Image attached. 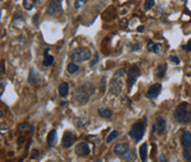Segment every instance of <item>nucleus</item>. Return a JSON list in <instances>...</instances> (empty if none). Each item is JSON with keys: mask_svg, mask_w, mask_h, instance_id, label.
Segmentation results:
<instances>
[{"mask_svg": "<svg viewBox=\"0 0 191 162\" xmlns=\"http://www.w3.org/2000/svg\"><path fill=\"white\" fill-rule=\"evenodd\" d=\"M170 61L172 62V63H175V64H179L180 63V60H179V58L178 56H176V55H170Z\"/></svg>", "mask_w": 191, "mask_h": 162, "instance_id": "nucleus-29", "label": "nucleus"}, {"mask_svg": "<svg viewBox=\"0 0 191 162\" xmlns=\"http://www.w3.org/2000/svg\"><path fill=\"white\" fill-rule=\"evenodd\" d=\"M28 82H29L31 85H38V84L41 82V75H40V73L36 71V67H32V69L30 70Z\"/></svg>", "mask_w": 191, "mask_h": 162, "instance_id": "nucleus-11", "label": "nucleus"}, {"mask_svg": "<svg viewBox=\"0 0 191 162\" xmlns=\"http://www.w3.org/2000/svg\"><path fill=\"white\" fill-rule=\"evenodd\" d=\"M175 118L179 124H188L191 121V107L190 105L184 101L178 105L176 110L173 112Z\"/></svg>", "mask_w": 191, "mask_h": 162, "instance_id": "nucleus-2", "label": "nucleus"}, {"mask_svg": "<svg viewBox=\"0 0 191 162\" xmlns=\"http://www.w3.org/2000/svg\"><path fill=\"white\" fill-rule=\"evenodd\" d=\"M68 105H69V103H68L66 101H63L61 103V106H62V107H65V106H68Z\"/></svg>", "mask_w": 191, "mask_h": 162, "instance_id": "nucleus-40", "label": "nucleus"}, {"mask_svg": "<svg viewBox=\"0 0 191 162\" xmlns=\"http://www.w3.org/2000/svg\"><path fill=\"white\" fill-rule=\"evenodd\" d=\"M54 62V58L52 55H44V60H43V65L44 66H50V65L53 64Z\"/></svg>", "mask_w": 191, "mask_h": 162, "instance_id": "nucleus-21", "label": "nucleus"}, {"mask_svg": "<svg viewBox=\"0 0 191 162\" xmlns=\"http://www.w3.org/2000/svg\"><path fill=\"white\" fill-rule=\"evenodd\" d=\"M118 131H117V130H114V131H112V132H111V135H109V136H108L107 137V139H106V142H107V144H111V142H112L113 140H115L116 138L118 137Z\"/></svg>", "mask_w": 191, "mask_h": 162, "instance_id": "nucleus-22", "label": "nucleus"}, {"mask_svg": "<svg viewBox=\"0 0 191 162\" xmlns=\"http://www.w3.org/2000/svg\"><path fill=\"white\" fill-rule=\"evenodd\" d=\"M181 146L184 148V150L191 151V133L189 131H184L180 138Z\"/></svg>", "mask_w": 191, "mask_h": 162, "instance_id": "nucleus-10", "label": "nucleus"}, {"mask_svg": "<svg viewBox=\"0 0 191 162\" xmlns=\"http://www.w3.org/2000/svg\"><path fill=\"white\" fill-rule=\"evenodd\" d=\"M38 19H39V13H36V15L33 17V21H34L36 24H38Z\"/></svg>", "mask_w": 191, "mask_h": 162, "instance_id": "nucleus-38", "label": "nucleus"}, {"mask_svg": "<svg viewBox=\"0 0 191 162\" xmlns=\"http://www.w3.org/2000/svg\"><path fill=\"white\" fill-rule=\"evenodd\" d=\"M59 93L61 97H65L69 94V83H61L59 86Z\"/></svg>", "mask_w": 191, "mask_h": 162, "instance_id": "nucleus-17", "label": "nucleus"}, {"mask_svg": "<svg viewBox=\"0 0 191 162\" xmlns=\"http://www.w3.org/2000/svg\"><path fill=\"white\" fill-rule=\"evenodd\" d=\"M77 70H79V66H77L75 63H70V64L68 65V72H69L70 74H74Z\"/></svg>", "mask_w": 191, "mask_h": 162, "instance_id": "nucleus-23", "label": "nucleus"}, {"mask_svg": "<svg viewBox=\"0 0 191 162\" xmlns=\"http://www.w3.org/2000/svg\"><path fill=\"white\" fill-rule=\"evenodd\" d=\"M159 162H167L165 155H160V158H159Z\"/></svg>", "mask_w": 191, "mask_h": 162, "instance_id": "nucleus-37", "label": "nucleus"}, {"mask_svg": "<svg viewBox=\"0 0 191 162\" xmlns=\"http://www.w3.org/2000/svg\"><path fill=\"white\" fill-rule=\"evenodd\" d=\"M23 141H25V138H20V139L18 140V142L19 144H21V142H23Z\"/></svg>", "mask_w": 191, "mask_h": 162, "instance_id": "nucleus-42", "label": "nucleus"}, {"mask_svg": "<svg viewBox=\"0 0 191 162\" xmlns=\"http://www.w3.org/2000/svg\"><path fill=\"white\" fill-rule=\"evenodd\" d=\"M161 88H162L161 84L159 83H156L154 85H152V86L149 87V90H147V93H146V97L148 99H154V98L158 97V95L161 92Z\"/></svg>", "mask_w": 191, "mask_h": 162, "instance_id": "nucleus-8", "label": "nucleus"}, {"mask_svg": "<svg viewBox=\"0 0 191 162\" xmlns=\"http://www.w3.org/2000/svg\"><path fill=\"white\" fill-rule=\"evenodd\" d=\"M74 141H75V135L71 132V131H66V132H64V136L62 138V147L63 148L72 147Z\"/></svg>", "mask_w": 191, "mask_h": 162, "instance_id": "nucleus-9", "label": "nucleus"}, {"mask_svg": "<svg viewBox=\"0 0 191 162\" xmlns=\"http://www.w3.org/2000/svg\"><path fill=\"white\" fill-rule=\"evenodd\" d=\"M184 158L187 162H191V151L184 150Z\"/></svg>", "mask_w": 191, "mask_h": 162, "instance_id": "nucleus-26", "label": "nucleus"}, {"mask_svg": "<svg viewBox=\"0 0 191 162\" xmlns=\"http://www.w3.org/2000/svg\"><path fill=\"white\" fill-rule=\"evenodd\" d=\"M48 15L49 16H58L62 12V4L61 1H56V0H52L49 2L48 6Z\"/></svg>", "mask_w": 191, "mask_h": 162, "instance_id": "nucleus-7", "label": "nucleus"}, {"mask_svg": "<svg viewBox=\"0 0 191 162\" xmlns=\"http://www.w3.org/2000/svg\"><path fill=\"white\" fill-rule=\"evenodd\" d=\"M139 75H140V72H139V69L137 66H132L128 70V72H127V90H128V93L132 90L134 84L136 83Z\"/></svg>", "mask_w": 191, "mask_h": 162, "instance_id": "nucleus-5", "label": "nucleus"}, {"mask_svg": "<svg viewBox=\"0 0 191 162\" xmlns=\"http://www.w3.org/2000/svg\"><path fill=\"white\" fill-rule=\"evenodd\" d=\"M147 152H148V144H143L139 148V155H140V160L143 162L147 161Z\"/></svg>", "mask_w": 191, "mask_h": 162, "instance_id": "nucleus-16", "label": "nucleus"}, {"mask_svg": "<svg viewBox=\"0 0 191 162\" xmlns=\"http://www.w3.org/2000/svg\"><path fill=\"white\" fill-rule=\"evenodd\" d=\"M25 127H30L29 124H21V125H19V130H25Z\"/></svg>", "mask_w": 191, "mask_h": 162, "instance_id": "nucleus-35", "label": "nucleus"}, {"mask_svg": "<svg viewBox=\"0 0 191 162\" xmlns=\"http://www.w3.org/2000/svg\"><path fill=\"white\" fill-rule=\"evenodd\" d=\"M49 51H50V49H45L44 50V55H49Z\"/></svg>", "mask_w": 191, "mask_h": 162, "instance_id": "nucleus-41", "label": "nucleus"}, {"mask_svg": "<svg viewBox=\"0 0 191 162\" xmlns=\"http://www.w3.org/2000/svg\"><path fill=\"white\" fill-rule=\"evenodd\" d=\"M167 71V64H159L156 70V75L158 77H164Z\"/></svg>", "mask_w": 191, "mask_h": 162, "instance_id": "nucleus-19", "label": "nucleus"}, {"mask_svg": "<svg viewBox=\"0 0 191 162\" xmlns=\"http://www.w3.org/2000/svg\"><path fill=\"white\" fill-rule=\"evenodd\" d=\"M135 158H136V155H135V152H134L133 150H130V149L122 157L123 160L126 162H133L134 160H135Z\"/></svg>", "mask_w": 191, "mask_h": 162, "instance_id": "nucleus-18", "label": "nucleus"}, {"mask_svg": "<svg viewBox=\"0 0 191 162\" xmlns=\"http://www.w3.org/2000/svg\"><path fill=\"white\" fill-rule=\"evenodd\" d=\"M124 71H118V72L115 73V75L112 79V83H111V92L114 95H118L120 92H122V74Z\"/></svg>", "mask_w": 191, "mask_h": 162, "instance_id": "nucleus-6", "label": "nucleus"}, {"mask_svg": "<svg viewBox=\"0 0 191 162\" xmlns=\"http://www.w3.org/2000/svg\"><path fill=\"white\" fill-rule=\"evenodd\" d=\"M23 8H25V10H31L33 8V1L25 0V1H23Z\"/></svg>", "mask_w": 191, "mask_h": 162, "instance_id": "nucleus-25", "label": "nucleus"}, {"mask_svg": "<svg viewBox=\"0 0 191 162\" xmlns=\"http://www.w3.org/2000/svg\"><path fill=\"white\" fill-rule=\"evenodd\" d=\"M144 29H145L144 25H139V27L137 28V31H138V32H143V31H144Z\"/></svg>", "mask_w": 191, "mask_h": 162, "instance_id": "nucleus-39", "label": "nucleus"}, {"mask_svg": "<svg viewBox=\"0 0 191 162\" xmlns=\"http://www.w3.org/2000/svg\"><path fill=\"white\" fill-rule=\"evenodd\" d=\"M128 150H129V146L127 144H117L115 147H114L115 155H117L118 157H120V158H122L123 155H125Z\"/></svg>", "mask_w": 191, "mask_h": 162, "instance_id": "nucleus-14", "label": "nucleus"}, {"mask_svg": "<svg viewBox=\"0 0 191 162\" xmlns=\"http://www.w3.org/2000/svg\"><path fill=\"white\" fill-rule=\"evenodd\" d=\"M145 123H146V119H145L144 123H136L134 124L132 129L129 131V137L130 139L135 142V144H138L139 141L143 139L145 135Z\"/></svg>", "mask_w": 191, "mask_h": 162, "instance_id": "nucleus-4", "label": "nucleus"}, {"mask_svg": "<svg viewBox=\"0 0 191 162\" xmlns=\"http://www.w3.org/2000/svg\"><path fill=\"white\" fill-rule=\"evenodd\" d=\"M161 50H162L161 44L156 43L155 44V47H154V51H152V52H155L156 54H160V53H161Z\"/></svg>", "mask_w": 191, "mask_h": 162, "instance_id": "nucleus-27", "label": "nucleus"}, {"mask_svg": "<svg viewBox=\"0 0 191 162\" xmlns=\"http://www.w3.org/2000/svg\"><path fill=\"white\" fill-rule=\"evenodd\" d=\"M56 130L53 129V130H51L50 132H49V135H48V138H47V140H48V144H49V146L50 147H54L55 146V144H56Z\"/></svg>", "mask_w": 191, "mask_h": 162, "instance_id": "nucleus-15", "label": "nucleus"}, {"mask_svg": "<svg viewBox=\"0 0 191 162\" xmlns=\"http://www.w3.org/2000/svg\"><path fill=\"white\" fill-rule=\"evenodd\" d=\"M92 162H103V161H100V160H96V161H92Z\"/></svg>", "mask_w": 191, "mask_h": 162, "instance_id": "nucleus-43", "label": "nucleus"}, {"mask_svg": "<svg viewBox=\"0 0 191 162\" xmlns=\"http://www.w3.org/2000/svg\"><path fill=\"white\" fill-rule=\"evenodd\" d=\"M98 61H100V58H98V54L96 53V54H95V56H94V60L91 62V66H94V65L96 64Z\"/></svg>", "mask_w": 191, "mask_h": 162, "instance_id": "nucleus-32", "label": "nucleus"}, {"mask_svg": "<svg viewBox=\"0 0 191 162\" xmlns=\"http://www.w3.org/2000/svg\"><path fill=\"white\" fill-rule=\"evenodd\" d=\"M165 128H166V119L158 117L156 119L154 126H152V132H162L165 130Z\"/></svg>", "mask_w": 191, "mask_h": 162, "instance_id": "nucleus-13", "label": "nucleus"}, {"mask_svg": "<svg viewBox=\"0 0 191 162\" xmlns=\"http://www.w3.org/2000/svg\"><path fill=\"white\" fill-rule=\"evenodd\" d=\"M105 86H106V77H103L101 81V92L104 93L105 92Z\"/></svg>", "mask_w": 191, "mask_h": 162, "instance_id": "nucleus-31", "label": "nucleus"}, {"mask_svg": "<svg viewBox=\"0 0 191 162\" xmlns=\"http://www.w3.org/2000/svg\"><path fill=\"white\" fill-rule=\"evenodd\" d=\"M91 152V149L88 144L85 142H80L75 147V153L80 157H84V155H88Z\"/></svg>", "mask_w": 191, "mask_h": 162, "instance_id": "nucleus-12", "label": "nucleus"}, {"mask_svg": "<svg viewBox=\"0 0 191 162\" xmlns=\"http://www.w3.org/2000/svg\"><path fill=\"white\" fill-rule=\"evenodd\" d=\"M182 49L184 50H186V51H188V52H190L191 51V40L188 42V44L187 45H182Z\"/></svg>", "mask_w": 191, "mask_h": 162, "instance_id": "nucleus-33", "label": "nucleus"}, {"mask_svg": "<svg viewBox=\"0 0 191 162\" xmlns=\"http://www.w3.org/2000/svg\"><path fill=\"white\" fill-rule=\"evenodd\" d=\"M154 6H155V0H147V1H145V4H144L145 10H149V9H152Z\"/></svg>", "mask_w": 191, "mask_h": 162, "instance_id": "nucleus-24", "label": "nucleus"}, {"mask_svg": "<svg viewBox=\"0 0 191 162\" xmlns=\"http://www.w3.org/2000/svg\"><path fill=\"white\" fill-rule=\"evenodd\" d=\"M85 1H75L74 2V7L76 8V9H79L80 7H81V4H84Z\"/></svg>", "mask_w": 191, "mask_h": 162, "instance_id": "nucleus-36", "label": "nucleus"}, {"mask_svg": "<svg viewBox=\"0 0 191 162\" xmlns=\"http://www.w3.org/2000/svg\"><path fill=\"white\" fill-rule=\"evenodd\" d=\"M92 56L91 51L86 47H79L71 52L70 58L72 60V63H83L85 61H88Z\"/></svg>", "mask_w": 191, "mask_h": 162, "instance_id": "nucleus-3", "label": "nucleus"}, {"mask_svg": "<svg viewBox=\"0 0 191 162\" xmlns=\"http://www.w3.org/2000/svg\"><path fill=\"white\" fill-rule=\"evenodd\" d=\"M98 115L103 117V118H109L113 116V112L109 109H98Z\"/></svg>", "mask_w": 191, "mask_h": 162, "instance_id": "nucleus-20", "label": "nucleus"}, {"mask_svg": "<svg viewBox=\"0 0 191 162\" xmlns=\"http://www.w3.org/2000/svg\"><path fill=\"white\" fill-rule=\"evenodd\" d=\"M39 157H40V151H39V150H36V149L32 150V152H31V158H32V159H38Z\"/></svg>", "mask_w": 191, "mask_h": 162, "instance_id": "nucleus-30", "label": "nucleus"}, {"mask_svg": "<svg viewBox=\"0 0 191 162\" xmlns=\"http://www.w3.org/2000/svg\"><path fill=\"white\" fill-rule=\"evenodd\" d=\"M4 66H6V63H4V61L2 60V61H1V74H2V75H4V72H6V67H4Z\"/></svg>", "mask_w": 191, "mask_h": 162, "instance_id": "nucleus-34", "label": "nucleus"}, {"mask_svg": "<svg viewBox=\"0 0 191 162\" xmlns=\"http://www.w3.org/2000/svg\"><path fill=\"white\" fill-rule=\"evenodd\" d=\"M155 42H154V41H152V40H150V41H148V45H147V49H148V51H149V52H152V51H154V47H155Z\"/></svg>", "mask_w": 191, "mask_h": 162, "instance_id": "nucleus-28", "label": "nucleus"}, {"mask_svg": "<svg viewBox=\"0 0 191 162\" xmlns=\"http://www.w3.org/2000/svg\"><path fill=\"white\" fill-rule=\"evenodd\" d=\"M94 92H95L94 84L91 83V82H85V83H83L81 86L76 88L75 93L73 95V98L79 104H85V103L88 101V99L94 94Z\"/></svg>", "mask_w": 191, "mask_h": 162, "instance_id": "nucleus-1", "label": "nucleus"}]
</instances>
